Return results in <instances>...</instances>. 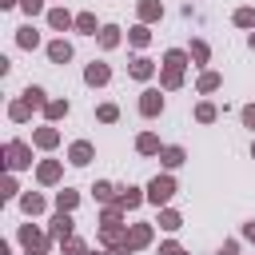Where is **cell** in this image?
Returning <instances> with one entry per match:
<instances>
[{"instance_id": "cell-2", "label": "cell", "mask_w": 255, "mask_h": 255, "mask_svg": "<svg viewBox=\"0 0 255 255\" xmlns=\"http://www.w3.org/2000/svg\"><path fill=\"white\" fill-rule=\"evenodd\" d=\"M139 108H143V116H155V112L163 108V100H159V92H143V104H139Z\"/></svg>"}, {"instance_id": "cell-20", "label": "cell", "mask_w": 255, "mask_h": 255, "mask_svg": "<svg viewBox=\"0 0 255 255\" xmlns=\"http://www.w3.org/2000/svg\"><path fill=\"white\" fill-rule=\"evenodd\" d=\"M100 40H104V48H112V44H116V28H104V36H100Z\"/></svg>"}, {"instance_id": "cell-6", "label": "cell", "mask_w": 255, "mask_h": 255, "mask_svg": "<svg viewBox=\"0 0 255 255\" xmlns=\"http://www.w3.org/2000/svg\"><path fill=\"white\" fill-rule=\"evenodd\" d=\"M163 163H167V167H179V163H183V151H179V147H167V151H163Z\"/></svg>"}, {"instance_id": "cell-4", "label": "cell", "mask_w": 255, "mask_h": 255, "mask_svg": "<svg viewBox=\"0 0 255 255\" xmlns=\"http://www.w3.org/2000/svg\"><path fill=\"white\" fill-rule=\"evenodd\" d=\"M104 80H108V68L104 64H92L88 68V84H104Z\"/></svg>"}, {"instance_id": "cell-12", "label": "cell", "mask_w": 255, "mask_h": 255, "mask_svg": "<svg viewBox=\"0 0 255 255\" xmlns=\"http://www.w3.org/2000/svg\"><path fill=\"white\" fill-rule=\"evenodd\" d=\"M167 68L179 72V68H183V52H167Z\"/></svg>"}, {"instance_id": "cell-7", "label": "cell", "mask_w": 255, "mask_h": 255, "mask_svg": "<svg viewBox=\"0 0 255 255\" xmlns=\"http://www.w3.org/2000/svg\"><path fill=\"white\" fill-rule=\"evenodd\" d=\"M159 227L175 231V227H179V215H175V211H163V215H159Z\"/></svg>"}, {"instance_id": "cell-11", "label": "cell", "mask_w": 255, "mask_h": 255, "mask_svg": "<svg viewBox=\"0 0 255 255\" xmlns=\"http://www.w3.org/2000/svg\"><path fill=\"white\" fill-rule=\"evenodd\" d=\"M52 231H56V235H68V231H72V219H68V215H60V219H56V227H52Z\"/></svg>"}, {"instance_id": "cell-13", "label": "cell", "mask_w": 255, "mask_h": 255, "mask_svg": "<svg viewBox=\"0 0 255 255\" xmlns=\"http://www.w3.org/2000/svg\"><path fill=\"white\" fill-rule=\"evenodd\" d=\"M159 143H155V135H139V151H155Z\"/></svg>"}, {"instance_id": "cell-15", "label": "cell", "mask_w": 255, "mask_h": 255, "mask_svg": "<svg viewBox=\"0 0 255 255\" xmlns=\"http://www.w3.org/2000/svg\"><path fill=\"white\" fill-rule=\"evenodd\" d=\"M20 44H24V48H32V44H36V32H32V28H24V32H20Z\"/></svg>"}, {"instance_id": "cell-21", "label": "cell", "mask_w": 255, "mask_h": 255, "mask_svg": "<svg viewBox=\"0 0 255 255\" xmlns=\"http://www.w3.org/2000/svg\"><path fill=\"white\" fill-rule=\"evenodd\" d=\"M64 112H68V104H48V116H52V120H56V116H64Z\"/></svg>"}, {"instance_id": "cell-9", "label": "cell", "mask_w": 255, "mask_h": 255, "mask_svg": "<svg viewBox=\"0 0 255 255\" xmlns=\"http://www.w3.org/2000/svg\"><path fill=\"white\" fill-rule=\"evenodd\" d=\"M131 76H139V80L151 76V64H147V60H135V64H131Z\"/></svg>"}, {"instance_id": "cell-17", "label": "cell", "mask_w": 255, "mask_h": 255, "mask_svg": "<svg viewBox=\"0 0 255 255\" xmlns=\"http://www.w3.org/2000/svg\"><path fill=\"white\" fill-rule=\"evenodd\" d=\"M24 96H28V104H44V92H40V88H28Z\"/></svg>"}, {"instance_id": "cell-16", "label": "cell", "mask_w": 255, "mask_h": 255, "mask_svg": "<svg viewBox=\"0 0 255 255\" xmlns=\"http://www.w3.org/2000/svg\"><path fill=\"white\" fill-rule=\"evenodd\" d=\"M199 88H203V92H211V88H219V76H203V80H199Z\"/></svg>"}, {"instance_id": "cell-18", "label": "cell", "mask_w": 255, "mask_h": 255, "mask_svg": "<svg viewBox=\"0 0 255 255\" xmlns=\"http://www.w3.org/2000/svg\"><path fill=\"white\" fill-rule=\"evenodd\" d=\"M131 243H135V247L147 243V227H135V231H131Z\"/></svg>"}, {"instance_id": "cell-1", "label": "cell", "mask_w": 255, "mask_h": 255, "mask_svg": "<svg viewBox=\"0 0 255 255\" xmlns=\"http://www.w3.org/2000/svg\"><path fill=\"white\" fill-rule=\"evenodd\" d=\"M171 195H175V183H171L167 175H163V179H151V187H147V199H151V203H167Z\"/></svg>"}, {"instance_id": "cell-5", "label": "cell", "mask_w": 255, "mask_h": 255, "mask_svg": "<svg viewBox=\"0 0 255 255\" xmlns=\"http://www.w3.org/2000/svg\"><path fill=\"white\" fill-rule=\"evenodd\" d=\"M88 159H92V147L88 143H76L72 147V163H88Z\"/></svg>"}, {"instance_id": "cell-14", "label": "cell", "mask_w": 255, "mask_h": 255, "mask_svg": "<svg viewBox=\"0 0 255 255\" xmlns=\"http://www.w3.org/2000/svg\"><path fill=\"white\" fill-rule=\"evenodd\" d=\"M251 20H255V12H247V8H243V12H235V24H243V28H247Z\"/></svg>"}, {"instance_id": "cell-8", "label": "cell", "mask_w": 255, "mask_h": 255, "mask_svg": "<svg viewBox=\"0 0 255 255\" xmlns=\"http://www.w3.org/2000/svg\"><path fill=\"white\" fill-rule=\"evenodd\" d=\"M48 20H52V28H68V24H72V20H68V12H60V8H56Z\"/></svg>"}, {"instance_id": "cell-23", "label": "cell", "mask_w": 255, "mask_h": 255, "mask_svg": "<svg viewBox=\"0 0 255 255\" xmlns=\"http://www.w3.org/2000/svg\"><path fill=\"white\" fill-rule=\"evenodd\" d=\"M159 255H183V251H179L175 243H163V247H159Z\"/></svg>"}, {"instance_id": "cell-26", "label": "cell", "mask_w": 255, "mask_h": 255, "mask_svg": "<svg viewBox=\"0 0 255 255\" xmlns=\"http://www.w3.org/2000/svg\"><path fill=\"white\" fill-rule=\"evenodd\" d=\"M247 235H251V239H255V223H251V227H247Z\"/></svg>"}, {"instance_id": "cell-19", "label": "cell", "mask_w": 255, "mask_h": 255, "mask_svg": "<svg viewBox=\"0 0 255 255\" xmlns=\"http://www.w3.org/2000/svg\"><path fill=\"white\" fill-rule=\"evenodd\" d=\"M76 24H80V28H84V32H96V20H92V16H80V20H76Z\"/></svg>"}, {"instance_id": "cell-24", "label": "cell", "mask_w": 255, "mask_h": 255, "mask_svg": "<svg viewBox=\"0 0 255 255\" xmlns=\"http://www.w3.org/2000/svg\"><path fill=\"white\" fill-rule=\"evenodd\" d=\"M24 8L28 12H40V0H24Z\"/></svg>"}, {"instance_id": "cell-22", "label": "cell", "mask_w": 255, "mask_h": 255, "mask_svg": "<svg viewBox=\"0 0 255 255\" xmlns=\"http://www.w3.org/2000/svg\"><path fill=\"white\" fill-rule=\"evenodd\" d=\"M243 124H247V128H255V108H243Z\"/></svg>"}, {"instance_id": "cell-10", "label": "cell", "mask_w": 255, "mask_h": 255, "mask_svg": "<svg viewBox=\"0 0 255 255\" xmlns=\"http://www.w3.org/2000/svg\"><path fill=\"white\" fill-rule=\"evenodd\" d=\"M120 203H124V207H135V203H139V191H135V187H128V191L120 195Z\"/></svg>"}, {"instance_id": "cell-25", "label": "cell", "mask_w": 255, "mask_h": 255, "mask_svg": "<svg viewBox=\"0 0 255 255\" xmlns=\"http://www.w3.org/2000/svg\"><path fill=\"white\" fill-rule=\"evenodd\" d=\"M219 255H235V243H223V251Z\"/></svg>"}, {"instance_id": "cell-3", "label": "cell", "mask_w": 255, "mask_h": 255, "mask_svg": "<svg viewBox=\"0 0 255 255\" xmlns=\"http://www.w3.org/2000/svg\"><path fill=\"white\" fill-rule=\"evenodd\" d=\"M48 56H52L56 64H64V60H72V48H68V44H52V48H48Z\"/></svg>"}]
</instances>
